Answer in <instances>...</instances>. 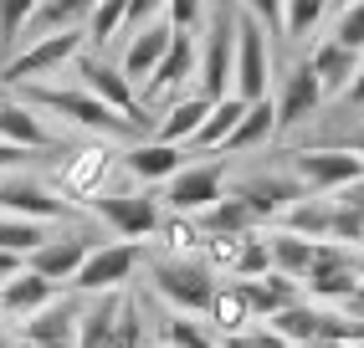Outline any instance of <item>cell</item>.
I'll use <instances>...</instances> for the list:
<instances>
[{
    "instance_id": "6da1fadb",
    "label": "cell",
    "mask_w": 364,
    "mask_h": 348,
    "mask_svg": "<svg viewBox=\"0 0 364 348\" xmlns=\"http://www.w3.org/2000/svg\"><path fill=\"white\" fill-rule=\"evenodd\" d=\"M16 97H21L26 108H36L41 118H62V123H72V129H87V134H98V138H108V143H139V138H149L139 123L118 118L113 108H103L98 97L82 92V87L31 82V87H16Z\"/></svg>"
},
{
    "instance_id": "7a4b0ae2",
    "label": "cell",
    "mask_w": 364,
    "mask_h": 348,
    "mask_svg": "<svg viewBox=\"0 0 364 348\" xmlns=\"http://www.w3.org/2000/svg\"><path fill=\"white\" fill-rule=\"evenodd\" d=\"M82 46H87V31H82V26L52 31V36H36V41L21 46L11 62H0V87H31V82H46L52 72H62V67L77 62Z\"/></svg>"
},
{
    "instance_id": "3957f363",
    "label": "cell",
    "mask_w": 364,
    "mask_h": 348,
    "mask_svg": "<svg viewBox=\"0 0 364 348\" xmlns=\"http://www.w3.org/2000/svg\"><path fill=\"white\" fill-rule=\"evenodd\" d=\"M113 164H118V148L108 138H87L77 148H67V159L52 174V190L67 205H92L108 190V180H113Z\"/></svg>"
},
{
    "instance_id": "277c9868",
    "label": "cell",
    "mask_w": 364,
    "mask_h": 348,
    "mask_svg": "<svg viewBox=\"0 0 364 348\" xmlns=\"http://www.w3.org/2000/svg\"><path fill=\"white\" fill-rule=\"evenodd\" d=\"M149 282L154 292L164 297L175 312H190V317H205L210 308V297H215V271L200 261V256H190V261H175V256H149Z\"/></svg>"
},
{
    "instance_id": "5b68a950",
    "label": "cell",
    "mask_w": 364,
    "mask_h": 348,
    "mask_svg": "<svg viewBox=\"0 0 364 348\" xmlns=\"http://www.w3.org/2000/svg\"><path fill=\"white\" fill-rule=\"evenodd\" d=\"M87 210L98 215L118 241H144V236H154V231H159V220H164L159 195H154V190H144V185H139V190H103Z\"/></svg>"
},
{
    "instance_id": "8992f818",
    "label": "cell",
    "mask_w": 364,
    "mask_h": 348,
    "mask_svg": "<svg viewBox=\"0 0 364 348\" xmlns=\"http://www.w3.org/2000/svg\"><path fill=\"white\" fill-rule=\"evenodd\" d=\"M144 266V246L139 241H103L92 246L87 261L72 277V292L77 297H98V292H129L134 271Z\"/></svg>"
},
{
    "instance_id": "52a82bcc",
    "label": "cell",
    "mask_w": 364,
    "mask_h": 348,
    "mask_svg": "<svg viewBox=\"0 0 364 348\" xmlns=\"http://www.w3.org/2000/svg\"><path fill=\"white\" fill-rule=\"evenodd\" d=\"M287 174L303 185V195H338L344 185L364 180V159L349 154V148H298L287 154Z\"/></svg>"
},
{
    "instance_id": "ba28073f",
    "label": "cell",
    "mask_w": 364,
    "mask_h": 348,
    "mask_svg": "<svg viewBox=\"0 0 364 348\" xmlns=\"http://www.w3.org/2000/svg\"><path fill=\"white\" fill-rule=\"evenodd\" d=\"M72 67H77V77H82V92H92V97H98L103 108H113L118 118L139 123L144 134H154V118L139 108V87H134V82H129V77H124V72H118L113 62H103L98 52H82Z\"/></svg>"
},
{
    "instance_id": "9c48e42d",
    "label": "cell",
    "mask_w": 364,
    "mask_h": 348,
    "mask_svg": "<svg viewBox=\"0 0 364 348\" xmlns=\"http://www.w3.org/2000/svg\"><path fill=\"white\" fill-rule=\"evenodd\" d=\"M354 287H364V261L354 246H338V241H318V251H313V266L303 277V292L313 303H338V297H349Z\"/></svg>"
},
{
    "instance_id": "30bf717a",
    "label": "cell",
    "mask_w": 364,
    "mask_h": 348,
    "mask_svg": "<svg viewBox=\"0 0 364 348\" xmlns=\"http://www.w3.org/2000/svg\"><path fill=\"white\" fill-rule=\"evenodd\" d=\"M267 82H272V52H267V31L241 11L236 16V57H231V92L241 103H262Z\"/></svg>"
},
{
    "instance_id": "8fae6325",
    "label": "cell",
    "mask_w": 364,
    "mask_h": 348,
    "mask_svg": "<svg viewBox=\"0 0 364 348\" xmlns=\"http://www.w3.org/2000/svg\"><path fill=\"white\" fill-rule=\"evenodd\" d=\"M196 67H200V52H196V36H185V31H175V41H169V52H164V62L154 67V77L139 87V108L154 118V108L164 113L175 97H185V87H190V77H196ZM196 92V87H190Z\"/></svg>"
},
{
    "instance_id": "7c38bea8",
    "label": "cell",
    "mask_w": 364,
    "mask_h": 348,
    "mask_svg": "<svg viewBox=\"0 0 364 348\" xmlns=\"http://www.w3.org/2000/svg\"><path fill=\"white\" fill-rule=\"evenodd\" d=\"M231 57H236V6L231 0H221L215 6V21H210V31H205V46H200V67H196V77H200V97H226L231 92Z\"/></svg>"
},
{
    "instance_id": "4fadbf2b",
    "label": "cell",
    "mask_w": 364,
    "mask_h": 348,
    "mask_svg": "<svg viewBox=\"0 0 364 348\" xmlns=\"http://www.w3.org/2000/svg\"><path fill=\"white\" fill-rule=\"evenodd\" d=\"M226 195V164L221 159H205V164H185L175 180H164L159 190V205L169 215H200Z\"/></svg>"
},
{
    "instance_id": "5bb4252c",
    "label": "cell",
    "mask_w": 364,
    "mask_h": 348,
    "mask_svg": "<svg viewBox=\"0 0 364 348\" xmlns=\"http://www.w3.org/2000/svg\"><path fill=\"white\" fill-rule=\"evenodd\" d=\"M0 210L21 220H41V226H57L72 215V205L52 185H41L36 174H0Z\"/></svg>"
},
{
    "instance_id": "9a60e30c",
    "label": "cell",
    "mask_w": 364,
    "mask_h": 348,
    "mask_svg": "<svg viewBox=\"0 0 364 348\" xmlns=\"http://www.w3.org/2000/svg\"><path fill=\"white\" fill-rule=\"evenodd\" d=\"M77 312H82L77 292H57L41 312H31L26 322H21L16 338L31 343V348H62V343H72V333H77Z\"/></svg>"
},
{
    "instance_id": "2e32d148",
    "label": "cell",
    "mask_w": 364,
    "mask_h": 348,
    "mask_svg": "<svg viewBox=\"0 0 364 348\" xmlns=\"http://www.w3.org/2000/svg\"><path fill=\"white\" fill-rule=\"evenodd\" d=\"M169 41H175V26H169L164 16L149 21V26H139V31H129L124 36V57H118V72H124L134 87H144V82L154 77V67L164 62Z\"/></svg>"
},
{
    "instance_id": "e0dca14e",
    "label": "cell",
    "mask_w": 364,
    "mask_h": 348,
    "mask_svg": "<svg viewBox=\"0 0 364 348\" xmlns=\"http://www.w3.org/2000/svg\"><path fill=\"white\" fill-rule=\"evenodd\" d=\"M118 164H124L144 190H154V185L175 180V174L185 169V148L180 143H159V138H139V143L118 148Z\"/></svg>"
},
{
    "instance_id": "ac0fdd59",
    "label": "cell",
    "mask_w": 364,
    "mask_h": 348,
    "mask_svg": "<svg viewBox=\"0 0 364 348\" xmlns=\"http://www.w3.org/2000/svg\"><path fill=\"white\" fill-rule=\"evenodd\" d=\"M272 108H277V134L282 129H298V123H308L313 113L323 108V87H318V77H313L308 57L298 67H287V77H282L277 97H272Z\"/></svg>"
},
{
    "instance_id": "d6986e66",
    "label": "cell",
    "mask_w": 364,
    "mask_h": 348,
    "mask_svg": "<svg viewBox=\"0 0 364 348\" xmlns=\"http://www.w3.org/2000/svg\"><path fill=\"white\" fill-rule=\"evenodd\" d=\"M231 195H236V200H247L257 220H277L287 205L303 200V185L293 180V174H252V180H236Z\"/></svg>"
},
{
    "instance_id": "ffe728a7",
    "label": "cell",
    "mask_w": 364,
    "mask_h": 348,
    "mask_svg": "<svg viewBox=\"0 0 364 348\" xmlns=\"http://www.w3.org/2000/svg\"><path fill=\"white\" fill-rule=\"evenodd\" d=\"M87 251H92V241L77 236V231H67V236H52L46 246H36V251L26 256V266L36 271V277L57 282V287H72V277H77V266L87 261Z\"/></svg>"
},
{
    "instance_id": "44dd1931",
    "label": "cell",
    "mask_w": 364,
    "mask_h": 348,
    "mask_svg": "<svg viewBox=\"0 0 364 348\" xmlns=\"http://www.w3.org/2000/svg\"><path fill=\"white\" fill-rule=\"evenodd\" d=\"M0 138L26 148V154H41V148H57V129L46 123L36 108H26L21 97H0Z\"/></svg>"
},
{
    "instance_id": "7402d4cb",
    "label": "cell",
    "mask_w": 364,
    "mask_h": 348,
    "mask_svg": "<svg viewBox=\"0 0 364 348\" xmlns=\"http://www.w3.org/2000/svg\"><path fill=\"white\" fill-rule=\"evenodd\" d=\"M57 292H62L57 282L36 277V271L26 266V271H21V277H11L6 287H0V317H6V322H16V328H21V322H26L31 312H41V308L52 303Z\"/></svg>"
},
{
    "instance_id": "603a6c76",
    "label": "cell",
    "mask_w": 364,
    "mask_h": 348,
    "mask_svg": "<svg viewBox=\"0 0 364 348\" xmlns=\"http://www.w3.org/2000/svg\"><path fill=\"white\" fill-rule=\"evenodd\" d=\"M236 287H241V297H247V308H252L257 322H272L282 308L303 303V282L277 277V271H267V277H257V282H236Z\"/></svg>"
},
{
    "instance_id": "cb8c5ba5",
    "label": "cell",
    "mask_w": 364,
    "mask_h": 348,
    "mask_svg": "<svg viewBox=\"0 0 364 348\" xmlns=\"http://www.w3.org/2000/svg\"><path fill=\"white\" fill-rule=\"evenodd\" d=\"M308 67H313V77H318L323 97H344L349 82H354V72H359V52H349V46H338L328 36V41H318L308 52Z\"/></svg>"
},
{
    "instance_id": "d4e9b609",
    "label": "cell",
    "mask_w": 364,
    "mask_h": 348,
    "mask_svg": "<svg viewBox=\"0 0 364 348\" xmlns=\"http://www.w3.org/2000/svg\"><path fill=\"white\" fill-rule=\"evenodd\" d=\"M241 113H247V103H241L236 92H226V97H215L210 103V113H205V123L196 134H190V143H185V154H221V143L231 138V129L241 123Z\"/></svg>"
},
{
    "instance_id": "484cf974",
    "label": "cell",
    "mask_w": 364,
    "mask_h": 348,
    "mask_svg": "<svg viewBox=\"0 0 364 348\" xmlns=\"http://www.w3.org/2000/svg\"><path fill=\"white\" fill-rule=\"evenodd\" d=\"M205 113H210V97H200V92H185V97H175L164 113H159V129L149 134V138H159V143H190V134L205 123Z\"/></svg>"
},
{
    "instance_id": "4316f807",
    "label": "cell",
    "mask_w": 364,
    "mask_h": 348,
    "mask_svg": "<svg viewBox=\"0 0 364 348\" xmlns=\"http://www.w3.org/2000/svg\"><path fill=\"white\" fill-rule=\"evenodd\" d=\"M277 231H293L303 241H328V231H333V200H328V195H303L298 205H287L277 215Z\"/></svg>"
},
{
    "instance_id": "83f0119b",
    "label": "cell",
    "mask_w": 364,
    "mask_h": 348,
    "mask_svg": "<svg viewBox=\"0 0 364 348\" xmlns=\"http://www.w3.org/2000/svg\"><path fill=\"white\" fill-rule=\"evenodd\" d=\"M124 297L129 292H98V297H92V303L77 312V333H72V343H77V348H103L108 333H113V322H118V312H124Z\"/></svg>"
},
{
    "instance_id": "f1b7e54d",
    "label": "cell",
    "mask_w": 364,
    "mask_h": 348,
    "mask_svg": "<svg viewBox=\"0 0 364 348\" xmlns=\"http://www.w3.org/2000/svg\"><path fill=\"white\" fill-rule=\"evenodd\" d=\"M205 322H210V333H215V338H231V333L257 328V317H252V308H247V297H241L236 282H221V287H215L210 308H205Z\"/></svg>"
},
{
    "instance_id": "f546056e",
    "label": "cell",
    "mask_w": 364,
    "mask_h": 348,
    "mask_svg": "<svg viewBox=\"0 0 364 348\" xmlns=\"http://www.w3.org/2000/svg\"><path fill=\"white\" fill-rule=\"evenodd\" d=\"M272 134H277V108H272V97H262V103H247L241 123L231 129V138L221 143V154H252V148H262Z\"/></svg>"
},
{
    "instance_id": "4dcf8cb0",
    "label": "cell",
    "mask_w": 364,
    "mask_h": 348,
    "mask_svg": "<svg viewBox=\"0 0 364 348\" xmlns=\"http://www.w3.org/2000/svg\"><path fill=\"white\" fill-rule=\"evenodd\" d=\"M196 226H200L205 236H247V231H262V220L252 215V205H247V200H236V195L226 190L210 210H200V215H196Z\"/></svg>"
},
{
    "instance_id": "1f68e13d",
    "label": "cell",
    "mask_w": 364,
    "mask_h": 348,
    "mask_svg": "<svg viewBox=\"0 0 364 348\" xmlns=\"http://www.w3.org/2000/svg\"><path fill=\"white\" fill-rule=\"evenodd\" d=\"M313 251H318V241H303V236H293V231H267V256H272V271H277V277L303 282L308 266H313Z\"/></svg>"
},
{
    "instance_id": "d6a6232c",
    "label": "cell",
    "mask_w": 364,
    "mask_h": 348,
    "mask_svg": "<svg viewBox=\"0 0 364 348\" xmlns=\"http://www.w3.org/2000/svg\"><path fill=\"white\" fill-rule=\"evenodd\" d=\"M98 0H41V11L31 16V26H26V41L36 36H52V31H72V26H87V16ZM21 41V46H26Z\"/></svg>"
},
{
    "instance_id": "836d02e7",
    "label": "cell",
    "mask_w": 364,
    "mask_h": 348,
    "mask_svg": "<svg viewBox=\"0 0 364 348\" xmlns=\"http://www.w3.org/2000/svg\"><path fill=\"white\" fill-rule=\"evenodd\" d=\"M154 241H159V256L190 261V256H200V246H205V231L196 226V215H169V210H164V220H159Z\"/></svg>"
},
{
    "instance_id": "e575fe53",
    "label": "cell",
    "mask_w": 364,
    "mask_h": 348,
    "mask_svg": "<svg viewBox=\"0 0 364 348\" xmlns=\"http://www.w3.org/2000/svg\"><path fill=\"white\" fill-rule=\"evenodd\" d=\"M82 31H87V46H92V52L113 46V36H124V31H129V0H98Z\"/></svg>"
},
{
    "instance_id": "d590c367",
    "label": "cell",
    "mask_w": 364,
    "mask_h": 348,
    "mask_svg": "<svg viewBox=\"0 0 364 348\" xmlns=\"http://www.w3.org/2000/svg\"><path fill=\"white\" fill-rule=\"evenodd\" d=\"M154 328H159V343H169V348H215L221 343L210 333V322H196L190 312H164Z\"/></svg>"
},
{
    "instance_id": "8d00e7d4",
    "label": "cell",
    "mask_w": 364,
    "mask_h": 348,
    "mask_svg": "<svg viewBox=\"0 0 364 348\" xmlns=\"http://www.w3.org/2000/svg\"><path fill=\"white\" fill-rule=\"evenodd\" d=\"M36 11H41V0H0V62H11L21 52Z\"/></svg>"
},
{
    "instance_id": "74e56055",
    "label": "cell",
    "mask_w": 364,
    "mask_h": 348,
    "mask_svg": "<svg viewBox=\"0 0 364 348\" xmlns=\"http://www.w3.org/2000/svg\"><path fill=\"white\" fill-rule=\"evenodd\" d=\"M46 241H52V226H41V220H21V215L0 210V251L31 256L36 246H46Z\"/></svg>"
},
{
    "instance_id": "f35d334b",
    "label": "cell",
    "mask_w": 364,
    "mask_h": 348,
    "mask_svg": "<svg viewBox=\"0 0 364 348\" xmlns=\"http://www.w3.org/2000/svg\"><path fill=\"white\" fill-rule=\"evenodd\" d=\"M318 317H323V308L303 297L298 308H282L272 322H267V328H277L287 343H298V348H303V343H313V338H318Z\"/></svg>"
},
{
    "instance_id": "ab89813d",
    "label": "cell",
    "mask_w": 364,
    "mask_h": 348,
    "mask_svg": "<svg viewBox=\"0 0 364 348\" xmlns=\"http://www.w3.org/2000/svg\"><path fill=\"white\" fill-rule=\"evenodd\" d=\"M103 348H149V312H144L139 297H124V312H118Z\"/></svg>"
},
{
    "instance_id": "60d3db41",
    "label": "cell",
    "mask_w": 364,
    "mask_h": 348,
    "mask_svg": "<svg viewBox=\"0 0 364 348\" xmlns=\"http://www.w3.org/2000/svg\"><path fill=\"white\" fill-rule=\"evenodd\" d=\"M272 271V256H267V236L252 231V236H241V251H236V266H231V277L226 282H257Z\"/></svg>"
},
{
    "instance_id": "b9f144b4",
    "label": "cell",
    "mask_w": 364,
    "mask_h": 348,
    "mask_svg": "<svg viewBox=\"0 0 364 348\" xmlns=\"http://www.w3.org/2000/svg\"><path fill=\"white\" fill-rule=\"evenodd\" d=\"M323 16H328V0H282V36L303 41Z\"/></svg>"
},
{
    "instance_id": "7bdbcfd3",
    "label": "cell",
    "mask_w": 364,
    "mask_h": 348,
    "mask_svg": "<svg viewBox=\"0 0 364 348\" xmlns=\"http://www.w3.org/2000/svg\"><path fill=\"white\" fill-rule=\"evenodd\" d=\"M164 21L185 36H200L205 26V0H164Z\"/></svg>"
},
{
    "instance_id": "ee69618b",
    "label": "cell",
    "mask_w": 364,
    "mask_h": 348,
    "mask_svg": "<svg viewBox=\"0 0 364 348\" xmlns=\"http://www.w3.org/2000/svg\"><path fill=\"white\" fill-rule=\"evenodd\" d=\"M333 41L349 46V52H364V0L344 6V16H338V26H333Z\"/></svg>"
},
{
    "instance_id": "f6af8a7d",
    "label": "cell",
    "mask_w": 364,
    "mask_h": 348,
    "mask_svg": "<svg viewBox=\"0 0 364 348\" xmlns=\"http://www.w3.org/2000/svg\"><path fill=\"white\" fill-rule=\"evenodd\" d=\"M241 11H247L262 31H272V36H282V0H241Z\"/></svg>"
},
{
    "instance_id": "bcb514c9",
    "label": "cell",
    "mask_w": 364,
    "mask_h": 348,
    "mask_svg": "<svg viewBox=\"0 0 364 348\" xmlns=\"http://www.w3.org/2000/svg\"><path fill=\"white\" fill-rule=\"evenodd\" d=\"M164 16V0H129V31H139V26H149V21H159ZM124 31V36H129Z\"/></svg>"
},
{
    "instance_id": "7dc6e473",
    "label": "cell",
    "mask_w": 364,
    "mask_h": 348,
    "mask_svg": "<svg viewBox=\"0 0 364 348\" xmlns=\"http://www.w3.org/2000/svg\"><path fill=\"white\" fill-rule=\"evenodd\" d=\"M247 343L252 348H298V343H287L277 328H267V322H257V328H247Z\"/></svg>"
},
{
    "instance_id": "c3c4849f",
    "label": "cell",
    "mask_w": 364,
    "mask_h": 348,
    "mask_svg": "<svg viewBox=\"0 0 364 348\" xmlns=\"http://www.w3.org/2000/svg\"><path fill=\"white\" fill-rule=\"evenodd\" d=\"M26 159H31L26 148H16V143L0 138V174H21V164H26Z\"/></svg>"
},
{
    "instance_id": "681fc988",
    "label": "cell",
    "mask_w": 364,
    "mask_h": 348,
    "mask_svg": "<svg viewBox=\"0 0 364 348\" xmlns=\"http://www.w3.org/2000/svg\"><path fill=\"white\" fill-rule=\"evenodd\" d=\"M338 312H344V317H354V322H364V287H354L349 297H338V303H333Z\"/></svg>"
},
{
    "instance_id": "f907efd6",
    "label": "cell",
    "mask_w": 364,
    "mask_h": 348,
    "mask_svg": "<svg viewBox=\"0 0 364 348\" xmlns=\"http://www.w3.org/2000/svg\"><path fill=\"white\" fill-rule=\"evenodd\" d=\"M333 200H338V205H349V210H359V215H364V180H354V185H344V190H338V195H333Z\"/></svg>"
},
{
    "instance_id": "816d5d0a",
    "label": "cell",
    "mask_w": 364,
    "mask_h": 348,
    "mask_svg": "<svg viewBox=\"0 0 364 348\" xmlns=\"http://www.w3.org/2000/svg\"><path fill=\"white\" fill-rule=\"evenodd\" d=\"M26 271V256H16V251H0V287H6L11 277H21Z\"/></svg>"
},
{
    "instance_id": "f5cc1de1",
    "label": "cell",
    "mask_w": 364,
    "mask_h": 348,
    "mask_svg": "<svg viewBox=\"0 0 364 348\" xmlns=\"http://www.w3.org/2000/svg\"><path fill=\"white\" fill-rule=\"evenodd\" d=\"M323 148H349V154H359V159H364V123H359V129H354L349 138H338V143H323Z\"/></svg>"
},
{
    "instance_id": "db71d44e",
    "label": "cell",
    "mask_w": 364,
    "mask_h": 348,
    "mask_svg": "<svg viewBox=\"0 0 364 348\" xmlns=\"http://www.w3.org/2000/svg\"><path fill=\"white\" fill-rule=\"evenodd\" d=\"M344 97H349L354 108H364V52H359V72H354V82H349V92H344Z\"/></svg>"
},
{
    "instance_id": "11a10c76",
    "label": "cell",
    "mask_w": 364,
    "mask_h": 348,
    "mask_svg": "<svg viewBox=\"0 0 364 348\" xmlns=\"http://www.w3.org/2000/svg\"><path fill=\"white\" fill-rule=\"evenodd\" d=\"M215 348H252V343H247V333H231V338H221Z\"/></svg>"
},
{
    "instance_id": "9f6ffc18",
    "label": "cell",
    "mask_w": 364,
    "mask_h": 348,
    "mask_svg": "<svg viewBox=\"0 0 364 348\" xmlns=\"http://www.w3.org/2000/svg\"><path fill=\"white\" fill-rule=\"evenodd\" d=\"M0 348H16V333H6V322H0Z\"/></svg>"
},
{
    "instance_id": "6f0895ef",
    "label": "cell",
    "mask_w": 364,
    "mask_h": 348,
    "mask_svg": "<svg viewBox=\"0 0 364 348\" xmlns=\"http://www.w3.org/2000/svg\"><path fill=\"white\" fill-rule=\"evenodd\" d=\"M328 6H338V11H344V6H354V0H328Z\"/></svg>"
},
{
    "instance_id": "680465c9",
    "label": "cell",
    "mask_w": 364,
    "mask_h": 348,
    "mask_svg": "<svg viewBox=\"0 0 364 348\" xmlns=\"http://www.w3.org/2000/svg\"><path fill=\"white\" fill-rule=\"evenodd\" d=\"M354 251H364V231H359V241H354Z\"/></svg>"
},
{
    "instance_id": "91938a15",
    "label": "cell",
    "mask_w": 364,
    "mask_h": 348,
    "mask_svg": "<svg viewBox=\"0 0 364 348\" xmlns=\"http://www.w3.org/2000/svg\"><path fill=\"white\" fill-rule=\"evenodd\" d=\"M149 348H169V343H159V338H154V343H149Z\"/></svg>"
},
{
    "instance_id": "94428289",
    "label": "cell",
    "mask_w": 364,
    "mask_h": 348,
    "mask_svg": "<svg viewBox=\"0 0 364 348\" xmlns=\"http://www.w3.org/2000/svg\"><path fill=\"white\" fill-rule=\"evenodd\" d=\"M16 348H31V343H21V338H16Z\"/></svg>"
}]
</instances>
